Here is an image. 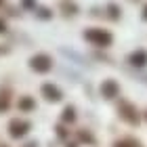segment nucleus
Wrapping results in <instances>:
<instances>
[{"label":"nucleus","instance_id":"1","mask_svg":"<svg viewBox=\"0 0 147 147\" xmlns=\"http://www.w3.org/2000/svg\"><path fill=\"white\" fill-rule=\"evenodd\" d=\"M84 38L90 40V42H95V44H99V46H107L111 42V36L107 32H103V30H88V32H84Z\"/></svg>","mask_w":147,"mask_h":147},{"label":"nucleus","instance_id":"2","mask_svg":"<svg viewBox=\"0 0 147 147\" xmlns=\"http://www.w3.org/2000/svg\"><path fill=\"white\" fill-rule=\"evenodd\" d=\"M32 67L36 71H46V69H51V59L46 55H36L32 59Z\"/></svg>","mask_w":147,"mask_h":147},{"label":"nucleus","instance_id":"3","mask_svg":"<svg viewBox=\"0 0 147 147\" xmlns=\"http://www.w3.org/2000/svg\"><path fill=\"white\" fill-rule=\"evenodd\" d=\"M11 128H13V130H11V135H13V137H21L23 132L30 128V124H28V122H13V124H11Z\"/></svg>","mask_w":147,"mask_h":147},{"label":"nucleus","instance_id":"4","mask_svg":"<svg viewBox=\"0 0 147 147\" xmlns=\"http://www.w3.org/2000/svg\"><path fill=\"white\" fill-rule=\"evenodd\" d=\"M130 63H132V65H139V67H141V65H145V63H147V53H145V51L132 53V57H130Z\"/></svg>","mask_w":147,"mask_h":147},{"label":"nucleus","instance_id":"5","mask_svg":"<svg viewBox=\"0 0 147 147\" xmlns=\"http://www.w3.org/2000/svg\"><path fill=\"white\" fill-rule=\"evenodd\" d=\"M44 95H46V99H51V101H59V99H61V92H59L55 86H51V84H46L44 86Z\"/></svg>","mask_w":147,"mask_h":147},{"label":"nucleus","instance_id":"6","mask_svg":"<svg viewBox=\"0 0 147 147\" xmlns=\"http://www.w3.org/2000/svg\"><path fill=\"white\" fill-rule=\"evenodd\" d=\"M116 90H118L116 82H105V84L101 86V92H103L105 97H113V95H116Z\"/></svg>","mask_w":147,"mask_h":147},{"label":"nucleus","instance_id":"7","mask_svg":"<svg viewBox=\"0 0 147 147\" xmlns=\"http://www.w3.org/2000/svg\"><path fill=\"white\" fill-rule=\"evenodd\" d=\"M109 11H111V17H118V6L109 4Z\"/></svg>","mask_w":147,"mask_h":147},{"label":"nucleus","instance_id":"8","mask_svg":"<svg viewBox=\"0 0 147 147\" xmlns=\"http://www.w3.org/2000/svg\"><path fill=\"white\" fill-rule=\"evenodd\" d=\"M71 113H74V111H71L69 107H67V109H65V120H71V118H74V116H71Z\"/></svg>","mask_w":147,"mask_h":147},{"label":"nucleus","instance_id":"9","mask_svg":"<svg viewBox=\"0 0 147 147\" xmlns=\"http://www.w3.org/2000/svg\"><path fill=\"white\" fill-rule=\"evenodd\" d=\"M143 19H147V6H145V11H143Z\"/></svg>","mask_w":147,"mask_h":147}]
</instances>
